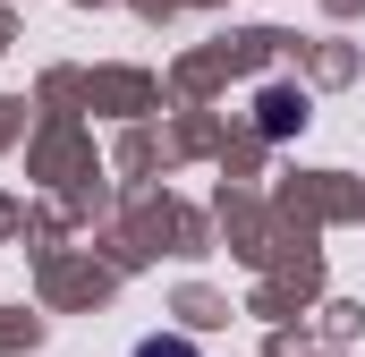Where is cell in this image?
Listing matches in <instances>:
<instances>
[{"label": "cell", "instance_id": "1", "mask_svg": "<svg viewBox=\"0 0 365 357\" xmlns=\"http://www.w3.org/2000/svg\"><path fill=\"white\" fill-rule=\"evenodd\" d=\"M297 119H306V102H297V94H272V102H264V128H272V136H289Z\"/></svg>", "mask_w": 365, "mask_h": 357}, {"label": "cell", "instance_id": "2", "mask_svg": "<svg viewBox=\"0 0 365 357\" xmlns=\"http://www.w3.org/2000/svg\"><path fill=\"white\" fill-rule=\"evenodd\" d=\"M136 357H195V349H187V341H145Z\"/></svg>", "mask_w": 365, "mask_h": 357}]
</instances>
